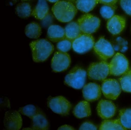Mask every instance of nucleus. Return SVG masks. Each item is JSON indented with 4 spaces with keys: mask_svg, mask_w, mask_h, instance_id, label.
<instances>
[{
    "mask_svg": "<svg viewBox=\"0 0 131 130\" xmlns=\"http://www.w3.org/2000/svg\"><path fill=\"white\" fill-rule=\"evenodd\" d=\"M4 123L7 130H19L23 125L21 115L19 112L15 110L7 111L5 113Z\"/></svg>",
    "mask_w": 131,
    "mask_h": 130,
    "instance_id": "12",
    "label": "nucleus"
},
{
    "mask_svg": "<svg viewBox=\"0 0 131 130\" xmlns=\"http://www.w3.org/2000/svg\"><path fill=\"white\" fill-rule=\"evenodd\" d=\"M32 11L31 6L29 3H21L16 7V14L22 19H27L29 17L32 15Z\"/></svg>",
    "mask_w": 131,
    "mask_h": 130,
    "instance_id": "24",
    "label": "nucleus"
},
{
    "mask_svg": "<svg viewBox=\"0 0 131 130\" xmlns=\"http://www.w3.org/2000/svg\"><path fill=\"white\" fill-rule=\"evenodd\" d=\"M22 1H28V0H22Z\"/></svg>",
    "mask_w": 131,
    "mask_h": 130,
    "instance_id": "37",
    "label": "nucleus"
},
{
    "mask_svg": "<svg viewBox=\"0 0 131 130\" xmlns=\"http://www.w3.org/2000/svg\"><path fill=\"white\" fill-rule=\"evenodd\" d=\"M73 113L75 117L78 119L90 116L91 110L89 102L86 100L80 102L74 107Z\"/></svg>",
    "mask_w": 131,
    "mask_h": 130,
    "instance_id": "18",
    "label": "nucleus"
},
{
    "mask_svg": "<svg viewBox=\"0 0 131 130\" xmlns=\"http://www.w3.org/2000/svg\"><path fill=\"white\" fill-rule=\"evenodd\" d=\"M119 119L124 128L131 129V108L123 109L119 111Z\"/></svg>",
    "mask_w": 131,
    "mask_h": 130,
    "instance_id": "25",
    "label": "nucleus"
},
{
    "mask_svg": "<svg viewBox=\"0 0 131 130\" xmlns=\"http://www.w3.org/2000/svg\"><path fill=\"white\" fill-rule=\"evenodd\" d=\"M98 115L102 119H109L115 115L117 111L115 105L111 101L101 100L97 106Z\"/></svg>",
    "mask_w": 131,
    "mask_h": 130,
    "instance_id": "13",
    "label": "nucleus"
},
{
    "mask_svg": "<svg viewBox=\"0 0 131 130\" xmlns=\"http://www.w3.org/2000/svg\"><path fill=\"white\" fill-rule=\"evenodd\" d=\"M118 0H99V3L104 5H116Z\"/></svg>",
    "mask_w": 131,
    "mask_h": 130,
    "instance_id": "33",
    "label": "nucleus"
},
{
    "mask_svg": "<svg viewBox=\"0 0 131 130\" xmlns=\"http://www.w3.org/2000/svg\"><path fill=\"white\" fill-rule=\"evenodd\" d=\"M47 37L52 42H59L66 38L65 29L58 25H51L47 30Z\"/></svg>",
    "mask_w": 131,
    "mask_h": 130,
    "instance_id": "17",
    "label": "nucleus"
},
{
    "mask_svg": "<svg viewBox=\"0 0 131 130\" xmlns=\"http://www.w3.org/2000/svg\"><path fill=\"white\" fill-rule=\"evenodd\" d=\"M80 30L82 33L92 34L96 32L100 26V20L98 17L86 13L78 19Z\"/></svg>",
    "mask_w": 131,
    "mask_h": 130,
    "instance_id": "7",
    "label": "nucleus"
},
{
    "mask_svg": "<svg viewBox=\"0 0 131 130\" xmlns=\"http://www.w3.org/2000/svg\"><path fill=\"white\" fill-rule=\"evenodd\" d=\"M47 1L50 3H55L59 1V0H47Z\"/></svg>",
    "mask_w": 131,
    "mask_h": 130,
    "instance_id": "35",
    "label": "nucleus"
},
{
    "mask_svg": "<svg viewBox=\"0 0 131 130\" xmlns=\"http://www.w3.org/2000/svg\"><path fill=\"white\" fill-rule=\"evenodd\" d=\"M71 58L67 52H57L55 53L51 62V68L54 72L66 71L70 66Z\"/></svg>",
    "mask_w": 131,
    "mask_h": 130,
    "instance_id": "11",
    "label": "nucleus"
},
{
    "mask_svg": "<svg viewBox=\"0 0 131 130\" xmlns=\"http://www.w3.org/2000/svg\"><path fill=\"white\" fill-rule=\"evenodd\" d=\"M97 127L94 124L89 121H86L83 122L80 125L79 130H97Z\"/></svg>",
    "mask_w": 131,
    "mask_h": 130,
    "instance_id": "32",
    "label": "nucleus"
},
{
    "mask_svg": "<svg viewBox=\"0 0 131 130\" xmlns=\"http://www.w3.org/2000/svg\"><path fill=\"white\" fill-rule=\"evenodd\" d=\"M122 90L125 92L131 93V69L122 75L119 79Z\"/></svg>",
    "mask_w": 131,
    "mask_h": 130,
    "instance_id": "27",
    "label": "nucleus"
},
{
    "mask_svg": "<svg viewBox=\"0 0 131 130\" xmlns=\"http://www.w3.org/2000/svg\"><path fill=\"white\" fill-rule=\"evenodd\" d=\"M66 37L73 41L82 34V31L77 22H72L67 24L65 29Z\"/></svg>",
    "mask_w": 131,
    "mask_h": 130,
    "instance_id": "20",
    "label": "nucleus"
},
{
    "mask_svg": "<svg viewBox=\"0 0 131 130\" xmlns=\"http://www.w3.org/2000/svg\"><path fill=\"white\" fill-rule=\"evenodd\" d=\"M126 20L121 16L115 15L108 20L107 28L109 32L113 35L120 34L125 29Z\"/></svg>",
    "mask_w": 131,
    "mask_h": 130,
    "instance_id": "15",
    "label": "nucleus"
},
{
    "mask_svg": "<svg viewBox=\"0 0 131 130\" xmlns=\"http://www.w3.org/2000/svg\"><path fill=\"white\" fill-rule=\"evenodd\" d=\"M47 106L54 113L62 116L69 115L72 107L70 102L62 96L52 97L47 99Z\"/></svg>",
    "mask_w": 131,
    "mask_h": 130,
    "instance_id": "5",
    "label": "nucleus"
},
{
    "mask_svg": "<svg viewBox=\"0 0 131 130\" xmlns=\"http://www.w3.org/2000/svg\"><path fill=\"white\" fill-rule=\"evenodd\" d=\"M99 3V0H76L75 2L77 9L88 13L92 10Z\"/></svg>",
    "mask_w": 131,
    "mask_h": 130,
    "instance_id": "21",
    "label": "nucleus"
},
{
    "mask_svg": "<svg viewBox=\"0 0 131 130\" xmlns=\"http://www.w3.org/2000/svg\"><path fill=\"white\" fill-rule=\"evenodd\" d=\"M95 42L91 34L82 33L73 41L72 49L75 52L83 54L94 47Z\"/></svg>",
    "mask_w": 131,
    "mask_h": 130,
    "instance_id": "8",
    "label": "nucleus"
},
{
    "mask_svg": "<svg viewBox=\"0 0 131 130\" xmlns=\"http://www.w3.org/2000/svg\"><path fill=\"white\" fill-rule=\"evenodd\" d=\"M73 41L65 38L64 39L58 42L57 48L58 50L63 52H67L72 48Z\"/></svg>",
    "mask_w": 131,
    "mask_h": 130,
    "instance_id": "29",
    "label": "nucleus"
},
{
    "mask_svg": "<svg viewBox=\"0 0 131 130\" xmlns=\"http://www.w3.org/2000/svg\"><path fill=\"white\" fill-rule=\"evenodd\" d=\"M116 8V5H103L100 9V14L105 19H110L115 16L114 15Z\"/></svg>",
    "mask_w": 131,
    "mask_h": 130,
    "instance_id": "28",
    "label": "nucleus"
},
{
    "mask_svg": "<svg viewBox=\"0 0 131 130\" xmlns=\"http://www.w3.org/2000/svg\"><path fill=\"white\" fill-rule=\"evenodd\" d=\"M77 10L73 3L66 1H58L52 9L57 19L63 23L69 22L72 20L76 15Z\"/></svg>",
    "mask_w": 131,
    "mask_h": 130,
    "instance_id": "1",
    "label": "nucleus"
},
{
    "mask_svg": "<svg viewBox=\"0 0 131 130\" xmlns=\"http://www.w3.org/2000/svg\"><path fill=\"white\" fill-rule=\"evenodd\" d=\"M58 130H75L74 128L72 126L70 125H62L60 126V127L58 128Z\"/></svg>",
    "mask_w": 131,
    "mask_h": 130,
    "instance_id": "34",
    "label": "nucleus"
},
{
    "mask_svg": "<svg viewBox=\"0 0 131 130\" xmlns=\"http://www.w3.org/2000/svg\"><path fill=\"white\" fill-rule=\"evenodd\" d=\"M87 72L80 66H75L66 76L64 83L77 89H80L85 86Z\"/></svg>",
    "mask_w": 131,
    "mask_h": 130,
    "instance_id": "3",
    "label": "nucleus"
},
{
    "mask_svg": "<svg viewBox=\"0 0 131 130\" xmlns=\"http://www.w3.org/2000/svg\"><path fill=\"white\" fill-rule=\"evenodd\" d=\"M25 31L26 36L30 39H37L42 33L40 26L36 22H32L28 24L26 26Z\"/></svg>",
    "mask_w": 131,
    "mask_h": 130,
    "instance_id": "23",
    "label": "nucleus"
},
{
    "mask_svg": "<svg viewBox=\"0 0 131 130\" xmlns=\"http://www.w3.org/2000/svg\"><path fill=\"white\" fill-rule=\"evenodd\" d=\"M31 119V130H49V124L46 115L43 112L37 114Z\"/></svg>",
    "mask_w": 131,
    "mask_h": 130,
    "instance_id": "16",
    "label": "nucleus"
},
{
    "mask_svg": "<svg viewBox=\"0 0 131 130\" xmlns=\"http://www.w3.org/2000/svg\"><path fill=\"white\" fill-rule=\"evenodd\" d=\"M95 53L103 61H106L115 54V49L112 43L103 37H101L94 45Z\"/></svg>",
    "mask_w": 131,
    "mask_h": 130,
    "instance_id": "10",
    "label": "nucleus"
},
{
    "mask_svg": "<svg viewBox=\"0 0 131 130\" xmlns=\"http://www.w3.org/2000/svg\"><path fill=\"white\" fill-rule=\"evenodd\" d=\"M109 64L105 61L91 63L87 71L90 79L97 81H103L110 75Z\"/></svg>",
    "mask_w": 131,
    "mask_h": 130,
    "instance_id": "4",
    "label": "nucleus"
},
{
    "mask_svg": "<svg viewBox=\"0 0 131 130\" xmlns=\"http://www.w3.org/2000/svg\"><path fill=\"white\" fill-rule=\"evenodd\" d=\"M101 87L95 82H90L85 85L82 89L83 96L85 100L93 102L99 99L102 94Z\"/></svg>",
    "mask_w": 131,
    "mask_h": 130,
    "instance_id": "14",
    "label": "nucleus"
},
{
    "mask_svg": "<svg viewBox=\"0 0 131 130\" xmlns=\"http://www.w3.org/2000/svg\"><path fill=\"white\" fill-rule=\"evenodd\" d=\"M33 60L36 62L46 61L54 50V46L49 41L41 39L30 43Z\"/></svg>",
    "mask_w": 131,
    "mask_h": 130,
    "instance_id": "2",
    "label": "nucleus"
},
{
    "mask_svg": "<svg viewBox=\"0 0 131 130\" xmlns=\"http://www.w3.org/2000/svg\"><path fill=\"white\" fill-rule=\"evenodd\" d=\"M49 6L46 0H39L32 11V16L36 19L42 20L49 13Z\"/></svg>",
    "mask_w": 131,
    "mask_h": 130,
    "instance_id": "19",
    "label": "nucleus"
},
{
    "mask_svg": "<svg viewBox=\"0 0 131 130\" xmlns=\"http://www.w3.org/2000/svg\"><path fill=\"white\" fill-rule=\"evenodd\" d=\"M99 130H126L121 124L119 119L114 120L105 119L101 123Z\"/></svg>",
    "mask_w": 131,
    "mask_h": 130,
    "instance_id": "22",
    "label": "nucleus"
},
{
    "mask_svg": "<svg viewBox=\"0 0 131 130\" xmlns=\"http://www.w3.org/2000/svg\"><path fill=\"white\" fill-rule=\"evenodd\" d=\"M110 75L120 76L129 69L128 61L122 53H117L109 63Z\"/></svg>",
    "mask_w": 131,
    "mask_h": 130,
    "instance_id": "6",
    "label": "nucleus"
},
{
    "mask_svg": "<svg viewBox=\"0 0 131 130\" xmlns=\"http://www.w3.org/2000/svg\"><path fill=\"white\" fill-rule=\"evenodd\" d=\"M119 5L125 13L131 17V0H119Z\"/></svg>",
    "mask_w": 131,
    "mask_h": 130,
    "instance_id": "30",
    "label": "nucleus"
},
{
    "mask_svg": "<svg viewBox=\"0 0 131 130\" xmlns=\"http://www.w3.org/2000/svg\"><path fill=\"white\" fill-rule=\"evenodd\" d=\"M120 84L115 79H107L103 80L101 86V90L106 98L116 100L121 92Z\"/></svg>",
    "mask_w": 131,
    "mask_h": 130,
    "instance_id": "9",
    "label": "nucleus"
},
{
    "mask_svg": "<svg viewBox=\"0 0 131 130\" xmlns=\"http://www.w3.org/2000/svg\"><path fill=\"white\" fill-rule=\"evenodd\" d=\"M53 16L52 14L49 13L42 20V26L44 27L50 26L53 22Z\"/></svg>",
    "mask_w": 131,
    "mask_h": 130,
    "instance_id": "31",
    "label": "nucleus"
},
{
    "mask_svg": "<svg viewBox=\"0 0 131 130\" xmlns=\"http://www.w3.org/2000/svg\"><path fill=\"white\" fill-rule=\"evenodd\" d=\"M19 112L22 114L27 116L32 119L34 116L42 111L36 105L29 104L20 108Z\"/></svg>",
    "mask_w": 131,
    "mask_h": 130,
    "instance_id": "26",
    "label": "nucleus"
},
{
    "mask_svg": "<svg viewBox=\"0 0 131 130\" xmlns=\"http://www.w3.org/2000/svg\"><path fill=\"white\" fill-rule=\"evenodd\" d=\"M65 1L71 2V3H75V2L76 1V0H65Z\"/></svg>",
    "mask_w": 131,
    "mask_h": 130,
    "instance_id": "36",
    "label": "nucleus"
}]
</instances>
